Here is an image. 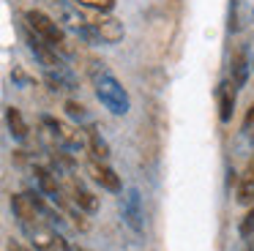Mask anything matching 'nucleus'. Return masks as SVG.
Wrapping results in <instances>:
<instances>
[{
  "label": "nucleus",
  "instance_id": "16",
  "mask_svg": "<svg viewBox=\"0 0 254 251\" xmlns=\"http://www.w3.org/2000/svg\"><path fill=\"white\" fill-rule=\"evenodd\" d=\"M238 232H241V238H252V235H254V207H249V210H246V216H243Z\"/></svg>",
  "mask_w": 254,
  "mask_h": 251
},
{
  "label": "nucleus",
  "instance_id": "14",
  "mask_svg": "<svg viewBox=\"0 0 254 251\" xmlns=\"http://www.w3.org/2000/svg\"><path fill=\"white\" fill-rule=\"evenodd\" d=\"M88 145H90V153H93L96 161H107V158H110V145H107L93 128L88 131Z\"/></svg>",
  "mask_w": 254,
  "mask_h": 251
},
{
  "label": "nucleus",
  "instance_id": "2",
  "mask_svg": "<svg viewBox=\"0 0 254 251\" xmlns=\"http://www.w3.org/2000/svg\"><path fill=\"white\" fill-rule=\"evenodd\" d=\"M25 22H28L30 30H33L39 38H44L50 47L71 52V47H68V41H66V33H63V27L58 25L52 16H47L44 11H28V14H25Z\"/></svg>",
  "mask_w": 254,
  "mask_h": 251
},
{
  "label": "nucleus",
  "instance_id": "7",
  "mask_svg": "<svg viewBox=\"0 0 254 251\" xmlns=\"http://www.w3.org/2000/svg\"><path fill=\"white\" fill-rule=\"evenodd\" d=\"M33 175H36V180H39V188L44 191V194L50 196L52 202L63 205V199H61V183H58V175H52L50 169H44V167H36V169H33Z\"/></svg>",
  "mask_w": 254,
  "mask_h": 251
},
{
  "label": "nucleus",
  "instance_id": "1",
  "mask_svg": "<svg viewBox=\"0 0 254 251\" xmlns=\"http://www.w3.org/2000/svg\"><path fill=\"white\" fill-rule=\"evenodd\" d=\"M90 79H93V87H96L99 101L104 104L112 115H126L128 112V93H126V87H123L121 82L110 74V68H107V65L96 71Z\"/></svg>",
  "mask_w": 254,
  "mask_h": 251
},
{
  "label": "nucleus",
  "instance_id": "9",
  "mask_svg": "<svg viewBox=\"0 0 254 251\" xmlns=\"http://www.w3.org/2000/svg\"><path fill=\"white\" fill-rule=\"evenodd\" d=\"M47 85L52 90H63V93L77 90V82H74V76L66 68H47Z\"/></svg>",
  "mask_w": 254,
  "mask_h": 251
},
{
  "label": "nucleus",
  "instance_id": "10",
  "mask_svg": "<svg viewBox=\"0 0 254 251\" xmlns=\"http://www.w3.org/2000/svg\"><path fill=\"white\" fill-rule=\"evenodd\" d=\"M216 101H219V118H221V123H230L232 107H235V87H232V85H221L219 90H216Z\"/></svg>",
  "mask_w": 254,
  "mask_h": 251
},
{
  "label": "nucleus",
  "instance_id": "6",
  "mask_svg": "<svg viewBox=\"0 0 254 251\" xmlns=\"http://www.w3.org/2000/svg\"><path fill=\"white\" fill-rule=\"evenodd\" d=\"M93 25H96V30H99L101 41H107V44H118L123 38V33H126L123 30V22L115 19V16H99Z\"/></svg>",
  "mask_w": 254,
  "mask_h": 251
},
{
  "label": "nucleus",
  "instance_id": "23",
  "mask_svg": "<svg viewBox=\"0 0 254 251\" xmlns=\"http://www.w3.org/2000/svg\"><path fill=\"white\" fill-rule=\"evenodd\" d=\"M74 251H82V249H74Z\"/></svg>",
  "mask_w": 254,
  "mask_h": 251
},
{
  "label": "nucleus",
  "instance_id": "19",
  "mask_svg": "<svg viewBox=\"0 0 254 251\" xmlns=\"http://www.w3.org/2000/svg\"><path fill=\"white\" fill-rule=\"evenodd\" d=\"M41 126H44V128H50V134H61V120H55V118H50V115H44V118H41Z\"/></svg>",
  "mask_w": 254,
  "mask_h": 251
},
{
  "label": "nucleus",
  "instance_id": "17",
  "mask_svg": "<svg viewBox=\"0 0 254 251\" xmlns=\"http://www.w3.org/2000/svg\"><path fill=\"white\" fill-rule=\"evenodd\" d=\"M79 5H88V8L93 11H101V14H107V11L115 8V0H77Z\"/></svg>",
  "mask_w": 254,
  "mask_h": 251
},
{
  "label": "nucleus",
  "instance_id": "18",
  "mask_svg": "<svg viewBox=\"0 0 254 251\" xmlns=\"http://www.w3.org/2000/svg\"><path fill=\"white\" fill-rule=\"evenodd\" d=\"M66 112L71 115L74 120H82L85 118V107L79 101H74V98H68V101H66Z\"/></svg>",
  "mask_w": 254,
  "mask_h": 251
},
{
  "label": "nucleus",
  "instance_id": "3",
  "mask_svg": "<svg viewBox=\"0 0 254 251\" xmlns=\"http://www.w3.org/2000/svg\"><path fill=\"white\" fill-rule=\"evenodd\" d=\"M121 213H123V221L134 229L137 235L145 232V210H142V196H139L137 188H128L126 196H123V205H121Z\"/></svg>",
  "mask_w": 254,
  "mask_h": 251
},
{
  "label": "nucleus",
  "instance_id": "5",
  "mask_svg": "<svg viewBox=\"0 0 254 251\" xmlns=\"http://www.w3.org/2000/svg\"><path fill=\"white\" fill-rule=\"evenodd\" d=\"M11 207H14V216L19 218V224H28V221H36V218H39V205L33 202L30 194H14Z\"/></svg>",
  "mask_w": 254,
  "mask_h": 251
},
{
  "label": "nucleus",
  "instance_id": "22",
  "mask_svg": "<svg viewBox=\"0 0 254 251\" xmlns=\"http://www.w3.org/2000/svg\"><path fill=\"white\" fill-rule=\"evenodd\" d=\"M8 251H28V249H22L19 243H14V240H8Z\"/></svg>",
  "mask_w": 254,
  "mask_h": 251
},
{
  "label": "nucleus",
  "instance_id": "20",
  "mask_svg": "<svg viewBox=\"0 0 254 251\" xmlns=\"http://www.w3.org/2000/svg\"><path fill=\"white\" fill-rule=\"evenodd\" d=\"M71 218H74V227H77L79 232H88L90 229V221L82 216V213H71Z\"/></svg>",
  "mask_w": 254,
  "mask_h": 251
},
{
  "label": "nucleus",
  "instance_id": "24",
  "mask_svg": "<svg viewBox=\"0 0 254 251\" xmlns=\"http://www.w3.org/2000/svg\"><path fill=\"white\" fill-rule=\"evenodd\" d=\"M252 65H254V60H252Z\"/></svg>",
  "mask_w": 254,
  "mask_h": 251
},
{
  "label": "nucleus",
  "instance_id": "4",
  "mask_svg": "<svg viewBox=\"0 0 254 251\" xmlns=\"http://www.w3.org/2000/svg\"><path fill=\"white\" fill-rule=\"evenodd\" d=\"M88 172H90V178H93L101 188L112 191V194H118V191H121V178H118L115 169L107 167L104 161H88Z\"/></svg>",
  "mask_w": 254,
  "mask_h": 251
},
{
  "label": "nucleus",
  "instance_id": "13",
  "mask_svg": "<svg viewBox=\"0 0 254 251\" xmlns=\"http://www.w3.org/2000/svg\"><path fill=\"white\" fill-rule=\"evenodd\" d=\"M50 3H52V8H55L58 14H61V19L66 22L68 27H74V30H82V27L88 25V22L82 19V14H77L74 8H68L66 3H61V0H50Z\"/></svg>",
  "mask_w": 254,
  "mask_h": 251
},
{
  "label": "nucleus",
  "instance_id": "12",
  "mask_svg": "<svg viewBox=\"0 0 254 251\" xmlns=\"http://www.w3.org/2000/svg\"><path fill=\"white\" fill-rule=\"evenodd\" d=\"M68 188H71V196H74V202H77L79 210H85V213H96V210H99V199H96L90 191H85L82 186H77L74 180H71Z\"/></svg>",
  "mask_w": 254,
  "mask_h": 251
},
{
  "label": "nucleus",
  "instance_id": "8",
  "mask_svg": "<svg viewBox=\"0 0 254 251\" xmlns=\"http://www.w3.org/2000/svg\"><path fill=\"white\" fill-rule=\"evenodd\" d=\"M249 58H246V52H235L232 55V60H230V85L235 87V90H241L243 85H246V79H249Z\"/></svg>",
  "mask_w": 254,
  "mask_h": 251
},
{
  "label": "nucleus",
  "instance_id": "21",
  "mask_svg": "<svg viewBox=\"0 0 254 251\" xmlns=\"http://www.w3.org/2000/svg\"><path fill=\"white\" fill-rule=\"evenodd\" d=\"M252 126H254V104L249 107V112H246V120H243V128H246V131H252Z\"/></svg>",
  "mask_w": 254,
  "mask_h": 251
},
{
  "label": "nucleus",
  "instance_id": "11",
  "mask_svg": "<svg viewBox=\"0 0 254 251\" xmlns=\"http://www.w3.org/2000/svg\"><path fill=\"white\" fill-rule=\"evenodd\" d=\"M6 123H8V131H11L14 139H28V123H25L22 112H19L17 107H8L6 109Z\"/></svg>",
  "mask_w": 254,
  "mask_h": 251
},
{
  "label": "nucleus",
  "instance_id": "15",
  "mask_svg": "<svg viewBox=\"0 0 254 251\" xmlns=\"http://www.w3.org/2000/svg\"><path fill=\"white\" fill-rule=\"evenodd\" d=\"M58 136H61L68 147H77V150L85 145V134L79 128H74V126H61V134H58Z\"/></svg>",
  "mask_w": 254,
  "mask_h": 251
}]
</instances>
